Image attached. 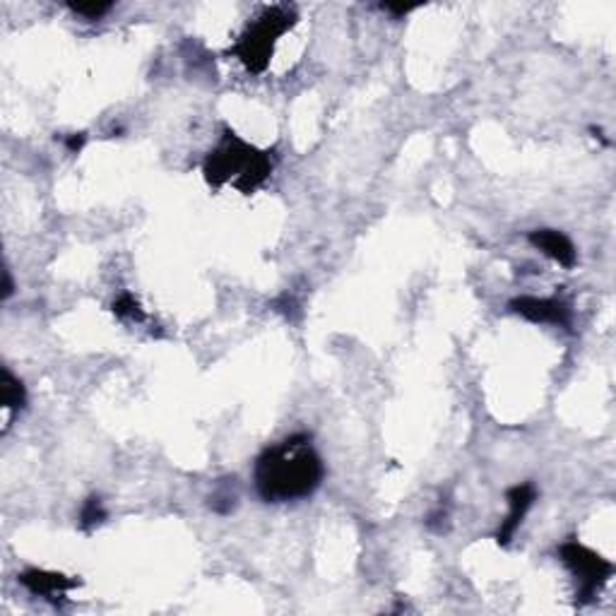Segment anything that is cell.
<instances>
[{"mask_svg":"<svg viewBox=\"0 0 616 616\" xmlns=\"http://www.w3.org/2000/svg\"><path fill=\"white\" fill-rule=\"evenodd\" d=\"M325 465L308 434H294L267 446L255 460L253 482L258 496L267 504L302 501L322 484Z\"/></svg>","mask_w":616,"mask_h":616,"instance_id":"1","label":"cell"},{"mask_svg":"<svg viewBox=\"0 0 616 616\" xmlns=\"http://www.w3.org/2000/svg\"><path fill=\"white\" fill-rule=\"evenodd\" d=\"M273 174V157L265 149H258L234 130L226 128L222 140L203 161V176L212 190L234 186L238 193L253 196Z\"/></svg>","mask_w":616,"mask_h":616,"instance_id":"2","label":"cell"},{"mask_svg":"<svg viewBox=\"0 0 616 616\" xmlns=\"http://www.w3.org/2000/svg\"><path fill=\"white\" fill-rule=\"evenodd\" d=\"M296 22H299V14H296L294 7H265L258 17H253L248 22V27H245L244 34L238 36V42L234 43L231 53L244 63L245 71L260 75V72L267 71L280 36L287 34Z\"/></svg>","mask_w":616,"mask_h":616,"instance_id":"3","label":"cell"},{"mask_svg":"<svg viewBox=\"0 0 616 616\" xmlns=\"http://www.w3.org/2000/svg\"><path fill=\"white\" fill-rule=\"evenodd\" d=\"M559 556L563 561V566L573 573L575 578V602L590 604L597 597V592L610 582L614 575V563L592 552L590 546H585L578 539H566L559 546Z\"/></svg>","mask_w":616,"mask_h":616,"instance_id":"4","label":"cell"},{"mask_svg":"<svg viewBox=\"0 0 616 616\" xmlns=\"http://www.w3.org/2000/svg\"><path fill=\"white\" fill-rule=\"evenodd\" d=\"M17 581H20V585H24L32 595L43 597V600H49V602L56 604L63 602L65 595H68L71 590L82 585V581H77V578H68V575L56 573V571H43V568H27V571H22V573L17 575Z\"/></svg>","mask_w":616,"mask_h":616,"instance_id":"5","label":"cell"},{"mask_svg":"<svg viewBox=\"0 0 616 616\" xmlns=\"http://www.w3.org/2000/svg\"><path fill=\"white\" fill-rule=\"evenodd\" d=\"M513 313L523 315L530 322H544V325H571V308L561 299H537V296H518L508 303Z\"/></svg>","mask_w":616,"mask_h":616,"instance_id":"6","label":"cell"},{"mask_svg":"<svg viewBox=\"0 0 616 616\" xmlns=\"http://www.w3.org/2000/svg\"><path fill=\"white\" fill-rule=\"evenodd\" d=\"M505 501H508V515L501 520V527L496 533V542L501 546H508V542L513 539L515 530L523 525L527 511L533 508V504L537 501V486L533 482L515 484L511 489L505 491Z\"/></svg>","mask_w":616,"mask_h":616,"instance_id":"7","label":"cell"},{"mask_svg":"<svg viewBox=\"0 0 616 616\" xmlns=\"http://www.w3.org/2000/svg\"><path fill=\"white\" fill-rule=\"evenodd\" d=\"M530 244L534 245V248H539V251L544 253L546 258H552L553 263H559V265L563 267H571L578 263V251H575V245L571 244V238L566 236V234H561V231L556 229H537V231H530Z\"/></svg>","mask_w":616,"mask_h":616,"instance_id":"8","label":"cell"},{"mask_svg":"<svg viewBox=\"0 0 616 616\" xmlns=\"http://www.w3.org/2000/svg\"><path fill=\"white\" fill-rule=\"evenodd\" d=\"M0 402H3V407H5L10 414L22 409L24 402H27V390H24V385H22L20 379H14L7 369L0 371Z\"/></svg>","mask_w":616,"mask_h":616,"instance_id":"9","label":"cell"},{"mask_svg":"<svg viewBox=\"0 0 616 616\" xmlns=\"http://www.w3.org/2000/svg\"><path fill=\"white\" fill-rule=\"evenodd\" d=\"M111 311L113 315H119L120 321H135V322H142L148 315H145V308H142V303L138 302V296L130 294V292H123V294H119L116 299H113L111 303Z\"/></svg>","mask_w":616,"mask_h":616,"instance_id":"10","label":"cell"},{"mask_svg":"<svg viewBox=\"0 0 616 616\" xmlns=\"http://www.w3.org/2000/svg\"><path fill=\"white\" fill-rule=\"evenodd\" d=\"M104 520H106V511H104V505H101V498L99 496L87 498L82 505V513H80V527H82L84 533H90L91 527L101 525Z\"/></svg>","mask_w":616,"mask_h":616,"instance_id":"11","label":"cell"},{"mask_svg":"<svg viewBox=\"0 0 616 616\" xmlns=\"http://www.w3.org/2000/svg\"><path fill=\"white\" fill-rule=\"evenodd\" d=\"M234 476L231 479H226V484H222V489H217L215 494L210 496V508L215 513H222V515H226V513L234 511V505H236V494H231V486H234Z\"/></svg>","mask_w":616,"mask_h":616,"instance_id":"12","label":"cell"},{"mask_svg":"<svg viewBox=\"0 0 616 616\" xmlns=\"http://www.w3.org/2000/svg\"><path fill=\"white\" fill-rule=\"evenodd\" d=\"M68 7H71L75 14L87 17V20H99V17H104L113 5L111 3H68Z\"/></svg>","mask_w":616,"mask_h":616,"instance_id":"13","label":"cell"},{"mask_svg":"<svg viewBox=\"0 0 616 616\" xmlns=\"http://www.w3.org/2000/svg\"><path fill=\"white\" fill-rule=\"evenodd\" d=\"M84 140H87V138H84V133L68 135V138H65V148L71 149V152H80V149L84 148Z\"/></svg>","mask_w":616,"mask_h":616,"instance_id":"14","label":"cell"},{"mask_svg":"<svg viewBox=\"0 0 616 616\" xmlns=\"http://www.w3.org/2000/svg\"><path fill=\"white\" fill-rule=\"evenodd\" d=\"M383 10H388V13H392V14H407V13H412L414 10V5H395V3H383Z\"/></svg>","mask_w":616,"mask_h":616,"instance_id":"15","label":"cell"},{"mask_svg":"<svg viewBox=\"0 0 616 616\" xmlns=\"http://www.w3.org/2000/svg\"><path fill=\"white\" fill-rule=\"evenodd\" d=\"M3 274H5V287H3V299H10V296H13V277H10V270H7V267H5V273H3Z\"/></svg>","mask_w":616,"mask_h":616,"instance_id":"16","label":"cell"}]
</instances>
